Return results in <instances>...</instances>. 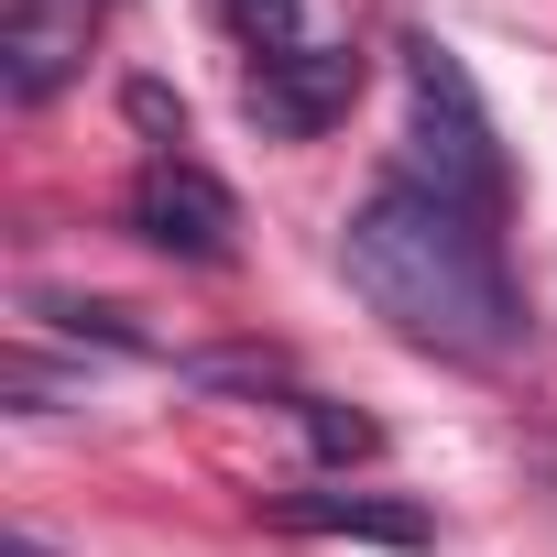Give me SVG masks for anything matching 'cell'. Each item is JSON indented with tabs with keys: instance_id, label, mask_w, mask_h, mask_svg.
<instances>
[{
	"instance_id": "1",
	"label": "cell",
	"mask_w": 557,
	"mask_h": 557,
	"mask_svg": "<svg viewBox=\"0 0 557 557\" xmlns=\"http://www.w3.org/2000/svg\"><path fill=\"white\" fill-rule=\"evenodd\" d=\"M339 262L361 307L437 350V361H503L524 339V296H513V262H503V230L416 175H383L350 219H339Z\"/></svg>"
},
{
	"instance_id": "2",
	"label": "cell",
	"mask_w": 557,
	"mask_h": 557,
	"mask_svg": "<svg viewBox=\"0 0 557 557\" xmlns=\"http://www.w3.org/2000/svg\"><path fill=\"white\" fill-rule=\"evenodd\" d=\"M405 99H416V121H405V175L437 186V197H459V208H481V219H503L513 164H503L492 110H481V88H470V66H459L448 34H405Z\"/></svg>"
},
{
	"instance_id": "3",
	"label": "cell",
	"mask_w": 557,
	"mask_h": 557,
	"mask_svg": "<svg viewBox=\"0 0 557 557\" xmlns=\"http://www.w3.org/2000/svg\"><path fill=\"white\" fill-rule=\"evenodd\" d=\"M132 240H153L164 262H230L240 251V197L186 164V153H143L132 175Z\"/></svg>"
},
{
	"instance_id": "4",
	"label": "cell",
	"mask_w": 557,
	"mask_h": 557,
	"mask_svg": "<svg viewBox=\"0 0 557 557\" xmlns=\"http://www.w3.org/2000/svg\"><path fill=\"white\" fill-rule=\"evenodd\" d=\"M350 99H361L350 45H285V55H251V77H240V110L262 143H318L329 121H350Z\"/></svg>"
},
{
	"instance_id": "5",
	"label": "cell",
	"mask_w": 557,
	"mask_h": 557,
	"mask_svg": "<svg viewBox=\"0 0 557 557\" xmlns=\"http://www.w3.org/2000/svg\"><path fill=\"white\" fill-rule=\"evenodd\" d=\"M99 12H110V0H12V12H0V99H12V110H45V99L77 77Z\"/></svg>"
},
{
	"instance_id": "6",
	"label": "cell",
	"mask_w": 557,
	"mask_h": 557,
	"mask_svg": "<svg viewBox=\"0 0 557 557\" xmlns=\"http://www.w3.org/2000/svg\"><path fill=\"white\" fill-rule=\"evenodd\" d=\"M273 524L296 535H361V546H437V513L405 492H285Z\"/></svg>"
},
{
	"instance_id": "7",
	"label": "cell",
	"mask_w": 557,
	"mask_h": 557,
	"mask_svg": "<svg viewBox=\"0 0 557 557\" xmlns=\"http://www.w3.org/2000/svg\"><path fill=\"white\" fill-rule=\"evenodd\" d=\"M296 416H307V448H318L329 470H350V459L383 448V426H372L361 405H339V394H296Z\"/></svg>"
},
{
	"instance_id": "8",
	"label": "cell",
	"mask_w": 557,
	"mask_h": 557,
	"mask_svg": "<svg viewBox=\"0 0 557 557\" xmlns=\"http://www.w3.org/2000/svg\"><path fill=\"white\" fill-rule=\"evenodd\" d=\"M34 318H45V329H66V339H99V350H132V361L153 350V339L132 329V307H88V296H34Z\"/></svg>"
},
{
	"instance_id": "9",
	"label": "cell",
	"mask_w": 557,
	"mask_h": 557,
	"mask_svg": "<svg viewBox=\"0 0 557 557\" xmlns=\"http://www.w3.org/2000/svg\"><path fill=\"white\" fill-rule=\"evenodd\" d=\"M219 23L262 55H285V45H307V0H219Z\"/></svg>"
},
{
	"instance_id": "10",
	"label": "cell",
	"mask_w": 557,
	"mask_h": 557,
	"mask_svg": "<svg viewBox=\"0 0 557 557\" xmlns=\"http://www.w3.org/2000/svg\"><path fill=\"white\" fill-rule=\"evenodd\" d=\"M186 383H240V394H296V372L273 361V350H197Z\"/></svg>"
},
{
	"instance_id": "11",
	"label": "cell",
	"mask_w": 557,
	"mask_h": 557,
	"mask_svg": "<svg viewBox=\"0 0 557 557\" xmlns=\"http://www.w3.org/2000/svg\"><path fill=\"white\" fill-rule=\"evenodd\" d=\"M132 121L153 132V153H175V143H186V99H164L153 77H132Z\"/></svg>"
}]
</instances>
